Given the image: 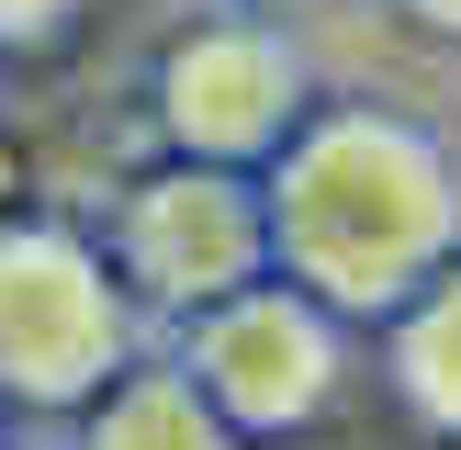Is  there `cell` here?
Returning a JSON list of instances; mask_svg holds the SVG:
<instances>
[{
    "label": "cell",
    "instance_id": "obj_1",
    "mask_svg": "<svg viewBox=\"0 0 461 450\" xmlns=\"http://www.w3.org/2000/svg\"><path fill=\"white\" fill-rule=\"evenodd\" d=\"M270 248L327 315H405L461 248V180L405 112H315L270 158Z\"/></svg>",
    "mask_w": 461,
    "mask_h": 450
},
{
    "label": "cell",
    "instance_id": "obj_2",
    "mask_svg": "<svg viewBox=\"0 0 461 450\" xmlns=\"http://www.w3.org/2000/svg\"><path fill=\"white\" fill-rule=\"evenodd\" d=\"M135 372V292L68 225H0V405H90Z\"/></svg>",
    "mask_w": 461,
    "mask_h": 450
},
{
    "label": "cell",
    "instance_id": "obj_3",
    "mask_svg": "<svg viewBox=\"0 0 461 450\" xmlns=\"http://www.w3.org/2000/svg\"><path fill=\"white\" fill-rule=\"evenodd\" d=\"M259 259H270V192H248V169H214V158L135 180L113 214V270L158 315L225 304L237 282H259Z\"/></svg>",
    "mask_w": 461,
    "mask_h": 450
},
{
    "label": "cell",
    "instance_id": "obj_4",
    "mask_svg": "<svg viewBox=\"0 0 461 450\" xmlns=\"http://www.w3.org/2000/svg\"><path fill=\"white\" fill-rule=\"evenodd\" d=\"M180 372L225 405L237 439H293L338 394V315L304 282H237L225 304L192 315V360Z\"/></svg>",
    "mask_w": 461,
    "mask_h": 450
},
{
    "label": "cell",
    "instance_id": "obj_5",
    "mask_svg": "<svg viewBox=\"0 0 461 450\" xmlns=\"http://www.w3.org/2000/svg\"><path fill=\"white\" fill-rule=\"evenodd\" d=\"M304 124V57L270 22H192L158 57V135L214 169H270Z\"/></svg>",
    "mask_w": 461,
    "mask_h": 450
},
{
    "label": "cell",
    "instance_id": "obj_6",
    "mask_svg": "<svg viewBox=\"0 0 461 450\" xmlns=\"http://www.w3.org/2000/svg\"><path fill=\"white\" fill-rule=\"evenodd\" d=\"M79 450H237V428H225V405L192 372H124V382L90 394Z\"/></svg>",
    "mask_w": 461,
    "mask_h": 450
},
{
    "label": "cell",
    "instance_id": "obj_7",
    "mask_svg": "<svg viewBox=\"0 0 461 450\" xmlns=\"http://www.w3.org/2000/svg\"><path fill=\"white\" fill-rule=\"evenodd\" d=\"M394 394L428 439H461V259L394 315Z\"/></svg>",
    "mask_w": 461,
    "mask_h": 450
},
{
    "label": "cell",
    "instance_id": "obj_8",
    "mask_svg": "<svg viewBox=\"0 0 461 450\" xmlns=\"http://www.w3.org/2000/svg\"><path fill=\"white\" fill-rule=\"evenodd\" d=\"M68 22H79V0H0V45L12 57H45Z\"/></svg>",
    "mask_w": 461,
    "mask_h": 450
},
{
    "label": "cell",
    "instance_id": "obj_9",
    "mask_svg": "<svg viewBox=\"0 0 461 450\" xmlns=\"http://www.w3.org/2000/svg\"><path fill=\"white\" fill-rule=\"evenodd\" d=\"M405 12H417L428 34H461V0H405Z\"/></svg>",
    "mask_w": 461,
    "mask_h": 450
},
{
    "label": "cell",
    "instance_id": "obj_10",
    "mask_svg": "<svg viewBox=\"0 0 461 450\" xmlns=\"http://www.w3.org/2000/svg\"><path fill=\"white\" fill-rule=\"evenodd\" d=\"M0 192H12V158H0Z\"/></svg>",
    "mask_w": 461,
    "mask_h": 450
}]
</instances>
